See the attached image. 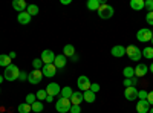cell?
I'll return each mask as SVG.
<instances>
[{
  "label": "cell",
  "instance_id": "31",
  "mask_svg": "<svg viewBox=\"0 0 153 113\" xmlns=\"http://www.w3.org/2000/svg\"><path fill=\"white\" fill-rule=\"evenodd\" d=\"M35 96H37V101H43V99H46V96H48L46 89H40V90L35 93Z\"/></svg>",
  "mask_w": 153,
  "mask_h": 113
},
{
  "label": "cell",
  "instance_id": "38",
  "mask_svg": "<svg viewBox=\"0 0 153 113\" xmlns=\"http://www.w3.org/2000/svg\"><path fill=\"white\" fill-rule=\"evenodd\" d=\"M147 103H149L150 106H153V90H150L149 95H147Z\"/></svg>",
  "mask_w": 153,
  "mask_h": 113
},
{
  "label": "cell",
  "instance_id": "26",
  "mask_svg": "<svg viewBox=\"0 0 153 113\" xmlns=\"http://www.w3.org/2000/svg\"><path fill=\"white\" fill-rule=\"evenodd\" d=\"M26 12H28V14H29L31 17H34V16H37L38 12H40V9H38V6H37V5H28Z\"/></svg>",
  "mask_w": 153,
  "mask_h": 113
},
{
  "label": "cell",
  "instance_id": "16",
  "mask_svg": "<svg viewBox=\"0 0 153 113\" xmlns=\"http://www.w3.org/2000/svg\"><path fill=\"white\" fill-rule=\"evenodd\" d=\"M69 101H71V104H72V106H80V104H81V103L84 101V98H83V93H81V92H74Z\"/></svg>",
  "mask_w": 153,
  "mask_h": 113
},
{
  "label": "cell",
  "instance_id": "23",
  "mask_svg": "<svg viewBox=\"0 0 153 113\" xmlns=\"http://www.w3.org/2000/svg\"><path fill=\"white\" fill-rule=\"evenodd\" d=\"M72 93H74V90L71 89V87L69 86H65V87H63V89H61V98H66V99H71V96H72Z\"/></svg>",
  "mask_w": 153,
  "mask_h": 113
},
{
  "label": "cell",
  "instance_id": "18",
  "mask_svg": "<svg viewBox=\"0 0 153 113\" xmlns=\"http://www.w3.org/2000/svg\"><path fill=\"white\" fill-rule=\"evenodd\" d=\"M31 18H32V17L28 14L26 11H25V12H20V14L17 16V20H19V23H20V24H29Z\"/></svg>",
  "mask_w": 153,
  "mask_h": 113
},
{
  "label": "cell",
  "instance_id": "36",
  "mask_svg": "<svg viewBox=\"0 0 153 113\" xmlns=\"http://www.w3.org/2000/svg\"><path fill=\"white\" fill-rule=\"evenodd\" d=\"M69 113H81V107L80 106H71Z\"/></svg>",
  "mask_w": 153,
  "mask_h": 113
},
{
  "label": "cell",
  "instance_id": "9",
  "mask_svg": "<svg viewBox=\"0 0 153 113\" xmlns=\"http://www.w3.org/2000/svg\"><path fill=\"white\" fill-rule=\"evenodd\" d=\"M42 73H43V77L52 78V77L57 75V67L54 66V63H52V64H45L43 69H42Z\"/></svg>",
  "mask_w": 153,
  "mask_h": 113
},
{
  "label": "cell",
  "instance_id": "39",
  "mask_svg": "<svg viewBox=\"0 0 153 113\" xmlns=\"http://www.w3.org/2000/svg\"><path fill=\"white\" fill-rule=\"evenodd\" d=\"M19 80H22V81H26V80H28V72H20V75H19Z\"/></svg>",
  "mask_w": 153,
  "mask_h": 113
},
{
  "label": "cell",
  "instance_id": "33",
  "mask_svg": "<svg viewBox=\"0 0 153 113\" xmlns=\"http://www.w3.org/2000/svg\"><path fill=\"white\" fill-rule=\"evenodd\" d=\"M144 8L149 9V12L153 11V0H144Z\"/></svg>",
  "mask_w": 153,
  "mask_h": 113
},
{
  "label": "cell",
  "instance_id": "41",
  "mask_svg": "<svg viewBox=\"0 0 153 113\" xmlns=\"http://www.w3.org/2000/svg\"><path fill=\"white\" fill-rule=\"evenodd\" d=\"M136 84H138V78H136V77H133V78H132V86L135 87Z\"/></svg>",
  "mask_w": 153,
  "mask_h": 113
},
{
  "label": "cell",
  "instance_id": "3",
  "mask_svg": "<svg viewBox=\"0 0 153 113\" xmlns=\"http://www.w3.org/2000/svg\"><path fill=\"white\" fill-rule=\"evenodd\" d=\"M98 16H100V18H103V20H107V18H110V17H113V12H115V9L110 6V5H107V3H101V6L98 8Z\"/></svg>",
  "mask_w": 153,
  "mask_h": 113
},
{
  "label": "cell",
  "instance_id": "50",
  "mask_svg": "<svg viewBox=\"0 0 153 113\" xmlns=\"http://www.w3.org/2000/svg\"><path fill=\"white\" fill-rule=\"evenodd\" d=\"M0 93H2V90H0Z\"/></svg>",
  "mask_w": 153,
  "mask_h": 113
},
{
  "label": "cell",
  "instance_id": "4",
  "mask_svg": "<svg viewBox=\"0 0 153 113\" xmlns=\"http://www.w3.org/2000/svg\"><path fill=\"white\" fill-rule=\"evenodd\" d=\"M136 38H138V41H143V43L152 41V38H153V32H152L149 28H141V29L136 32Z\"/></svg>",
  "mask_w": 153,
  "mask_h": 113
},
{
  "label": "cell",
  "instance_id": "45",
  "mask_svg": "<svg viewBox=\"0 0 153 113\" xmlns=\"http://www.w3.org/2000/svg\"><path fill=\"white\" fill-rule=\"evenodd\" d=\"M8 55L11 57V60H14V58H16V52H9Z\"/></svg>",
  "mask_w": 153,
  "mask_h": 113
},
{
  "label": "cell",
  "instance_id": "14",
  "mask_svg": "<svg viewBox=\"0 0 153 113\" xmlns=\"http://www.w3.org/2000/svg\"><path fill=\"white\" fill-rule=\"evenodd\" d=\"M110 54H112L115 58H121V57L126 55V47L121 46V44H117V46H113V47H112Z\"/></svg>",
  "mask_w": 153,
  "mask_h": 113
},
{
  "label": "cell",
  "instance_id": "24",
  "mask_svg": "<svg viewBox=\"0 0 153 113\" xmlns=\"http://www.w3.org/2000/svg\"><path fill=\"white\" fill-rule=\"evenodd\" d=\"M101 3H103V2H100V0H89V2H87V8L91 11H98Z\"/></svg>",
  "mask_w": 153,
  "mask_h": 113
},
{
  "label": "cell",
  "instance_id": "5",
  "mask_svg": "<svg viewBox=\"0 0 153 113\" xmlns=\"http://www.w3.org/2000/svg\"><path fill=\"white\" fill-rule=\"evenodd\" d=\"M71 106H72L71 101H69V99H66V98H58L57 103H55V109L60 113H69Z\"/></svg>",
  "mask_w": 153,
  "mask_h": 113
},
{
  "label": "cell",
  "instance_id": "6",
  "mask_svg": "<svg viewBox=\"0 0 153 113\" xmlns=\"http://www.w3.org/2000/svg\"><path fill=\"white\" fill-rule=\"evenodd\" d=\"M91 84H92L91 80H89V77H86V75H80L78 80H76V87L83 92L91 90Z\"/></svg>",
  "mask_w": 153,
  "mask_h": 113
},
{
  "label": "cell",
  "instance_id": "32",
  "mask_svg": "<svg viewBox=\"0 0 153 113\" xmlns=\"http://www.w3.org/2000/svg\"><path fill=\"white\" fill-rule=\"evenodd\" d=\"M35 101H37V96H35L34 93H28V95H26V101H25V103H26V104L32 106V104H34Z\"/></svg>",
  "mask_w": 153,
  "mask_h": 113
},
{
  "label": "cell",
  "instance_id": "8",
  "mask_svg": "<svg viewBox=\"0 0 153 113\" xmlns=\"http://www.w3.org/2000/svg\"><path fill=\"white\" fill-rule=\"evenodd\" d=\"M42 80H43V73H42V70H35V69H34L32 72L28 73V81H29L31 84H40Z\"/></svg>",
  "mask_w": 153,
  "mask_h": 113
},
{
  "label": "cell",
  "instance_id": "1",
  "mask_svg": "<svg viewBox=\"0 0 153 113\" xmlns=\"http://www.w3.org/2000/svg\"><path fill=\"white\" fill-rule=\"evenodd\" d=\"M19 75H20V69L12 63L11 66H8L6 69H5V72H3V78L6 80V81H16V80H19Z\"/></svg>",
  "mask_w": 153,
  "mask_h": 113
},
{
  "label": "cell",
  "instance_id": "17",
  "mask_svg": "<svg viewBox=\"0 0 153 113\" xmlns=\"http://www.w3.org/2000/svg\"><path fill=\"white\" fill-rule=\"evenodd\" d=\"M66 57L63 55V54H60V55H57L55 57V61H54V66L57 67V69H65V66H66Z\"/></svg>",
  "mask_w": 153,
  "mask_h": 113
},
{
  "label": "cell",
  "instance_id": "40",
  "mask_svg": "<svg viewBox=\"0 0 153 113\" xmlns=\"http://www.w3.org/2000/svg\"><path fill=\"white\" fill-rule=\"evenodd\" d=\"M124 86H127V87H133V86H132V78H124Z\"/></svg>",
  "mask_w": 153,
  "mask_h": 113
},
{
  "label": "cell",
  "instance_id": "35",
  "mask_svg": "<svg viewBox=\"0 0 153 113\" xmlns=\"http://www.w3.org/2000/svg\"><path fill=\"white\" fill-rule=\"evenodd\" d=\"M147 95H149L147 90H138V98L139 99H147Z\"/></svg>",
  "mask_w": 153,
  "mask_h": 113
},
{
  "label": "cell",
  "instance_id": "44",
  "mask_svg": "<svg viewBox=\"0 0 153 113\" xmlns=\"http://www.w3.org/2000/svg\"><path fill=\"white\" fill-rule=\"evenodd\" d=\"M52 99H54V96H49V95L46 96V101H48V103H52Z\"/></svg>",
  "mask_w": 153,
  "mask_h": 113
},
{
  "label": "cell",
  "instance_id": "15",
  "mask_svg": "<svg viewBox=\"0 0 153 113\" xmlns=\"http://www.w3.org/2000/svg\"><path fill=\"white\" fill-rule=\"evenodd\" d=\"M12 8H14L19 14L20 12H25L26 11V8H28V3L25 2V0H14V2H12Z\"/></svg>",
  "mask_w": 153,
  "mask_h": 113
},
{
  "label": "cell",
  "instance_id": "11",
  "mask_svg": "<svg viewBox=\"0 0 153 113\" xmlns=\"http://www.w3.org/2000/svg\"><path fill=\"white\" fill-rule=\"evenodd\" d=\"M124 96L127 101H135V99H138V89L136 87H126Z\"/></svg>",
  "mask_w": 153,
  "mask_h": 113
},
{
  "label": "cell",
  "instance_id": "37",
  "mask_svg": "<svg viewBox=\"0 0 153 113\" xmlns=\"http://www.w3.org/2000/svg\"><path fill=\"white\" fill-rule=\"evenodd\" d=\"M98 90H100V84H97V83H92V84H91V92L97 93Z\"/></svg>",
  "mask_w": 153,
  "mask_h": 113
},
{
  "label": "cell",
  "instance_id": "28",
  "mask_svg": "<svg viewBox=\"0 0 153 113\" xmlns=\"http://www.w3.org/2000/svg\"><path fill=\"white\" fill-rule=\"evenodd\" d=\"M17 110H19V113H29V112H32L31 106H29V104H26V103L20 104V106L17 107Z\"/></svg>",
  "mask_w": 153,
  "mask_h": 113
},
{
  "label": "cell",
  "instance_id": "27",
  "mask_svg": "<svg viewBox=\"0 0 153 113\" xmlns=\"http://www.w3.org/2000/svg\"><path fill=\"white\" fill-rule=\"evenodd\" d=\"M123 73H124V78H133L135 77V69L130 67V66H127V67H124Z\"/></svg>",
  "mask_w": 153,
  "mask_h": 113
},
{
  "label": "cell",
  "instance_id": "20",
  "mask_svg": "<svg viewBox=\"0 0 153 113\" xmlns=\"http://www.w3.org/2000/svg\"><path fill=\"white\" fill-rule=\"evenodd\" d=\"M95 95H97V93H94V92H91V90H87V92L83 93V98H84V101H86V103L92 104V103H95V99H97Z\"/></svg>",
  "mask_w": 153,
  "mask_h": 113
},
{
  "label": "cell",
  "instance_id": "48",
  "mask_svg": "<svg viewBox=\"0 0 153 113\" xmlns=\"http://www.w3.org/2000/svg\"><path fill=\"white\" fill-rule=\"evenodd\" d=\"M149 112H150V113H153V109H150V110H149Z\"/></svg>",
  "mask_w": 153,
  "mask_h": 113
},
{
  "label": "cell",
  "instance_id": "7",
  "mask_svg": "<svg viewBox=\"0 0 153 113\" xmlns=\"http://www.w3.org/2000/svg\"><path fill=\"white\" fill-rule=\"evenodd\" d=\"M55 54L54 51H51V49H45V51L42 52V61L43 64H52V63L55 61Z\"/></svg>",
  "mask_w": 153,
  "mask_h": 113
},
{
  "label": "cell",
  "instance_id": "2",
  "mask_svg": "<svg viewBox=\"0 0 153 113\" xmlns=\"http://www.w3.org/2000/svg\"><path fill=\"white\" fill-rule=\"evenodd\" d=\"M126 55L129 57L132 61H136V63L143 58L141 49H138V46H135V44H130V46H127V47H126Z\"/></svg>",
  "mask_w": 153,
  "mask_h": 113
},
{
  "label": "cell",
  "instance_id": "19",
  "mask_svg": "<svg viewBox=\"0 0 153 113\" xmlns=\"http://www.w3.org/2000/svg\"><path fill=\"white\" fill-rule=\"evenodd\" d=\"M12 64V60H11V57L9 55H6V54H0V66L2 67H8V66H11Z\"/></svg>",
  "mask_w": 153,
  "mask_h": 113
},
{
  "label": "cell",
  "instance_id": "47",
  "mask_svg": "<svg viewBox=\"0 0 153 113\" xmlns=\"http://www.w3.org/2000/svg\"><path fill=\"white\" fill-rule=\"evenodd\" d=\"M150 70H152V73H153V63H152V64H150Z\"/></svg>",
  "mask_w": 153,
  "mask_h": 113
},
{
  "label": "cell",
  "instance_id": "29",
  "mask_svg": "<svg viewBox=\"0 0 153 113\" xmlns=\"http://www.w3.org/2000/svg\"><path fill=\"white\" fill-rule=\"evenodd\" d=\"M43 61H42V58H35L34 61H32V67L35 69V70H42L43 69Z\"/></svg>",
  "mask_w": 153,
  "mask_h": 113
},
{
  "label": "cell",
  "instance_id": "25",
  "mask_svg": "<svg viewBox=\"0 0 153 113\" xmlns=\"http://www.w3.org/2000/svg\"><path fill=\"white\" fill-rule=\"evenodd\" d=\"M141 52H143V57H144V58H147V60H152V58H153V47H152V46L144 47Z\"/></svg>",
  "mask_w": 153,
  "mask_h": 113
},
{
  "label": "cell",
  "instance_id": "12",
  "mask_svg": "<svg viewBox=\"0 0 153 113\" xmlns=\"http://www.w3.org/2000/svg\"><path fill=\"white\" fill-rule=\"evenodd\" d=\"M149 110H150V104L147 103V99H138L136 112L138 113H149Z\"/></svg>",
  "mask_w": 153,
  "mask_h": 113
},
{
  "label": "cell",
  "instance_id": "13",
  "mask_svg": "<svg viewBox=\"0 0 153 113\" xmlns=\"http://www.w3.org/2000/svg\"><path fill=\"white\" fill-rule=\"evenodd\" d=\"M147 72H149L147 64H144V63H139V64L135 67V77H136V78H141V77H144V75H147Z\"/></svg>",
  "mask_w": 153,
  "mask_h": 113
},
{
  "label": "cell",
  "instance_id": "42",
  "mask_svg": "<svg viewBox=\"0 0 153 113\" xmlns=\"http://www.w3.org/2000/svg\"><path fill=\"white\" fill-rule=\"evenodd\" d=\"M60 3H61V5H71L72 2H71V0H61Z\"/></svg>",
  "mask_w": 153,
  "mask_h": 113
},
{
  "label": "cell",
  "instance_id": "43",
  "mask_svg": "<svg viewBox=\"0 0 153 113\" xmlns=\"http://www.w3.org/2000/svg\"><path fill=\"white\" fill-rule=\"evenodd\" d=\"M71 58H72V61H74V63H76V61H78V55H76V54H75L74 57H71Z\"/></svg>",
  "mask_w": 153,
  "mask_h": 113
},
{
  "label": "cell",
  "instance_id": "22",
  "mask_svg": "<svg viewBox=\"0 0 153 113\" xmlns=\"http://www.w3.org/2000/svg\"><path fill=\"white\" fill-rule=\"evenodd\" d=\"M130 8L135 11H141L144 8V0H132L130 2Z\"/></svg>",
  "mask_w": 153,
  "mask_h": 113
},
{
  "label": "cell",
  "instance_id": "46",
  "mask_svg": "<svg viewBox=\"0 0 153 113\" xmlns=\"http://www.w3.org/2000/svg\"><path fill=\"white\" fill-rule=\"evenodd\" d=\"M3 83V77H2V75H0V84H2Z\"/></svg>",
  "mask_w": 153,
  "mask_h": 113
},
{
  "label": "cell",
  "instance_id": "21",
  "mask_svg": "<svg viewBox=\"0 0 153 113\" xmlns=\"http://www.w3.org/2000/svg\"><path fill=\"white\" fill-rule=\"evenodd\" d=\"M63 55L65 57H74L75 55V47L72 44H66L63 47Z\"/></svg>",
  "mask_w": 153,
  "mask_h": 113
},
{
  "label": "cell",
  "instance_id": "49",
  "mask_svg": "<svg viewBox=\"0 0 153 113\" xmlns=\"http://www.w3.org/2000/svg\"><path fill=\"white\" fill-rule=\"evenodd\" d=\"M152 47H153V38H152Z\"/></svg>",
  "mask_w": 153,
  "mask_h": 113
},
{
  "label": "cell",
  "instance_id": "51",
  "mask_svg": "<svg viewBox=\"0 0 153 113\" xmlns=\"http://www.w3.org/2000/svg\"><path fill=\"white\" fill-rule=\"evenodd\" d=\"M0 113H2V112H0Z\"/></svg>",
  "mask_w": 153,
  "mask_h": 113
},
{
  "label": "cell",
  "instance_id": "30",
  "mask_svg": "<svg viewBox=\"0 0 153 113\" xmlns=\"http://www.w3.org/2000/svg\"><path fill=\"white\" fill-rule=\"evenodd\" d=\"M31 109H32V112H35V113L43 112V104H42V101H35V103L31 106Z\"/></svg>",
  "mask_w": 153,
  "mask_h": 113
},
{
  "label": "cell",
  "instance_id": "34",
  "mask_svg": "<svg viewBox=\"0 0 153 113\" xmlns=\"http://www.w3.org/2000/svg\"><path fill=\"white\" fill-rule=\"evenodd\" d=\"M146 21L150 24V26H153V11H152V12H147V16H146Z\"/></svg>",
  "mask_w": 153,
  "mask_h": 113
},
{
  "label": "cell",
  "instance_id": "10",
  "mask_svg": "<svg viewBox=\"0 0 153 113\" xmlns=\"http://www.w3.org/2000/svg\"><path fill=\"white\" fill-rule=\"evenodd\" d=\"M46 93L49 95V96H57V95H60L61 93V89H60V86L57 84V83H49L48 86H46Z\"/></svg>",
  "mask_w": 153,
  "mask_h": 113
}]
</instances>
